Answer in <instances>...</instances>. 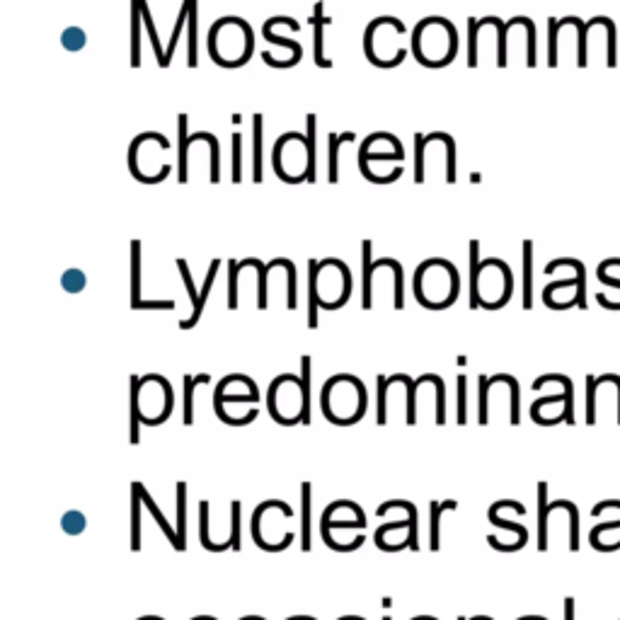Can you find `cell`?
<instances>
[{
	"label": "cell",
	"instance_id": "38",
	"mask_svg": "<svg viewBox=\"0 0 620 620\" xmlns=\"http://www.w3.org/2000/svg\"><path fill=\"white\" fill-rule=\"evenodd\" d=\"M521 262H524V308L531 310L533 306V243L531 240H524V257H521Z\"/></svg>",
	"mask_w": 620,
	"mask_h": 620
},
{
	"label": "cell",
	"instance_id": "8",
	"mask_svg": "<svg viewBox=\"0 0 620 620\" xmlns=\"http://www.w3.org/2000/svg\"><path fill=\"white\" fill-rule=\"evenodd\" d=\"M407 25L395 15H381L364 30V54L376 68H398L407 59Z\"/></svg>",
	"mask_w": 620,
	"mask_h": 620
},
{
	"label": "cell",
	"instance_id": "18",
	"mask_svg": "<svg viewBox=\"0 0 620 620\" xmlns=\"http://www.w3.org/2000/svg\"><path fill=\"white\" fill-rule=\"evenodd\" d=\"M175 301H146L141 291V240H131V310H175Z\"/></svg>",
	"mask_w": 620,
	"mask_h": 620
},
{
	"label": "cell",
	"instance_id": "57",
	"mask_svg": "<svg viewBox=\"0 0 620 620\" xmlns=\"http://www.w3.org/2000/svg\"><path fill=\"white\" fill-rule=\"evenodd\" d=\"M412 620H439V618H434V616H415Z\"/></svg>",
	"mask_w": 620,
	"mask_h": 620
},
{
	"label": "cell",
	"instance_id": "10",
	"mask_svg": "<svg viewBox=\"0 0 620 620\" xmlns=\"http://www.w3.org/2000/svg\"><path fill=\"white\" fill-rule=\"evenodd\" d=\"M308 296H315L323 310H337L352 296V272L337 257L308 260Z\"/></svg>",
	"mask_w": 620,
	"mask_h": 620
},
{
	"label": "cell",
	"instance_id": "31",
	"mask_svg": "<svg viewBox=\"0 0 620 620\" xmlns=\"http://www.w3.org/2000/svg\"><path fill=\"white\" fill-rule=\"evenodd\" d=\"M197 30H199V0H189V20H187V66H199L197 51Z\"/></svg>",
	"mask_w": 620,
	"mask_h": 620
},
{
	"label": "cell",
	"instance_id": "34",
	"mask_svg": "<svg viewBox=\"0 0 620 620\" xmlns=\"http://www.w3.org/2000/svg\"><path fill=\"white\" fill-rule=\"evenodd\" d=\"M141 27L143 13L139 0H131V68L141 66Z\"/></svg>",
	"mask_w": 620,
	"mask_h": 620
},
{
	"label": "cell",
	"instance_id": "15",
	"mask_svg": "<svg viewBox=\"0 0 620 620\" xmlns=\"http://www.w3.org/2000/svg\"><path fill=\"white\" fill-rule=\"evenodd\" d=\"M601 42V59H604L606 68H616V25L608 17H594V20L584 25V61H591L596 54V44Z\"/></svg>",
	"mask_w": 620,
	"mask_h": 620
},
{
	"label": "cell",
	"instance_id": "14",
	"mask_svg": "<svg viewBox=\"0 0 620 620\" xmlns=\"http://www.w3.org/2000/svg\"><path fill=\"white\" fill-rule=\"evenodd\" d=\"M514 47H519V56L524 59L528 68H536V25H533L531 17L516 15L512 20H507L504 25V54H507V66H509V54Z\"/></svg>",
	"mask_w": 620,
	"mask_h": 620
},
{
	"label": "cell",
	"instance_id": "6",
	"mask_svg": "<svg viewBox=\"0 0 620 620\" xmlns=\"http://www.w3.org/2000/svg\"><path fill=\"white\" fill-rule=\"evenodd\" d=\"M320 407L327 422L335 427H352L364 419L369 407V393L364 381L352 373H337L327 378L323 393H320Z\"/></svg>",
	"mask_w": 620,
	"mask_h": 620
},
{
	"label": "cell",
	"instance_id": "16",
	"mask_svg": "<svg viewBox=\"0 0 620 620\" xmlns=\"http://www.w3.org/2000/svg\"><path fill=\"white\" fill-rule=\"evenodd\" d=\"M260 388L250 376L233 373V376L221 378L214 388V407L226 405H257L260 403Z\"/></svg>",
	"mask_w": 620,
	"mask_h": 620
},
{
	"label": "cell",
	"instance_id": "29",
	"mask_svg": "<svg viewBox=\"0 0 620 620\" xmlns=\"http://www.w3.org/2000/svg\"><path fill=\"white\" fill-rule=\"evenodd\" d=\"M456 507H458L456 499L429 504V516H432V526H429V550H432V553L441 548V516L446 512H453Z\"/></svg>",
	"mask_w": 620,
	"mask_h": 620
},
{
	"label": "cell",
	"instance_id": "44",
	"mask_svg": "<svg viewBox=\"0 0 620 620\" xmlns=\"http://www.w3.org/2000/svg\"><path fill=\"white\" fill-rule=\"evenodd\" d=\"M240 519H243V502L233 499L231 502V536H228V543H231L233 553L240 550Z\"/></svg>",
	"mask_w": 620,
	"mask_h": 620
},
{
	"label": "cell",
	"instance_id": "50",
	"mask_svg": "<svg viewBox=\"0 0 620 620\" xmlns=\"http://www.w3.org/2000/svg\"><path fill=\"white\" fill-rule=\"evenodd\" d=\"M85 284H88V279H85V274L80 272V269H68L61 277V286L68 294H80V291L85 289Z\"/></svg>",
	"mask_w": 620,
	"mask_h": 620
},
{
	"label": "cell",
	"instance_id": "35",
	"mask_svg": "<svg viewBox=\"0 0 620 620\" xmlns=\"http://www.w3.org/2000/svg\"><path fill=\"white\" fill-rule=\"evenodd\" d=\"M187 20H189V0H185V3H182L180 15H177L175 27H172V32H170L168 47H165V61L160 63V68H168L170 63H172V56H175V49H177V44H180L182 32L187 30Z\"/></svg>",
	"mask_w": 620,
	"mask_h": 620
},
{
	"label": "cell",
	"instance_id": "48",
	"mask_svg": "<svg viewBox=\"0 0 620 620\" xmlns=\"http://www.w3.org/2000/svg\"><path fill=\"white\" fill-rule=\"evenodd\" d=\"M286 269V279H289V289H286V306L289 310H296L298 306V274H296V264L291 260L284 262Z\"/></svg>",
	"mask_w": 620,
	"mask_h": 620
},
{
	"label": "cell",
	"instance_id": "22",
	"mask_svg": "<svg viewBox=\"0 0 620 620\" xmlns=\"http://www.w3.org/2000/svg\"><path fill=\"white\" fill-rule=\"evenodd\" d=\"M177 269H180V274H182V281H185V289H187V294H189V301H192V315H189L187 320H182L180 323V327L182 330H194V325L199 323V320H202V291L197 289V286H194V279H192V272H189V264H187V260H177Z\"/></svg>",
	"mask_w": 620,
	"mask_h": 620
},
{
	"label": "cell",
	"instance_id": "42",
	"mask_svg": "<svg viewBox=\"0 0 620 620\" xmlns=\"http://www.w3.org/2000/svg\"><path fill=\"white\" fill-rule=\"evenodd\" d=\"M231 180L233 185L243 182V134L231 136Z\"/></svg>",
	"mask_w": 620,
	"mask_h": 620
},
{
	"label": "cell",
	"instance_id": "7",
	"mask_svg": "<svg viewBox=\"0 0 620 620\" xmlns=\"http://www.w3.org/2000/svg\"><path fill=\"white\" fill-rule=\"evenodd\" d=\"M272 168L274 175L286 185H301L318 180V163L310 151L308 136L301 131H289L281 134L272 148Z\"/></svg>",
	"mask_w": 620,
	"mask_h": 620
},
{
	"label": "cell",
	"instance_id": "56",
	"mask_svg": "<svg viewBox=\"0 0 620 620\" xmlns=\"http://www.w3.org/2000/svg\"><path fill=\"white\" fill-rule=\"evenodd\" d=\"M519 620H548L545 616H521Z\"/></svg>",
	"mask_w": 620,
	"mask_h": 620
},
{
	"label": "cell",
	"instance_id": "30",
	"mask_svg": "<svg viewBox=\"0 0 620 620\" xmlns=\"http://www.w3.org/2000/svg\"><path fill=\"white\" fill-rule=\"evenodd\" d=\"M146 507L141 497V482H131V550H141V509Z\"/></svg>",
	"mask_w": 620,
	"mask_h": 620
},
{
	"label": "cell",
	"instance_id": "33",
	"mask_svg": "<svg viewBox=\"0 0 620 620\" xmlns=\"http://www.w3.org/2000/svg\"><path fill=\"white\" fill-rule=\"evenodd\" d=\"M182 383H185V405H182V422L187 424H194V390H197V386H209L211 383V376H206V373H199V376H187L182 378Z\"/></svg>",
	"mask_w": 620,
	"mask_h": 620
},
{
	"label": "cell",
	"instance_id": "21",
	"mask_svg": "<svg viewBox=\"0 0 620 620\" xmlns=\"http://www.w3.org/2000/svg\"><path fill=\"white\" fill-rule=\"evenodd\" d=\"M390 509H403V512L407 514V519H410V531H407V550H412V553H419V536H417V507L410 502V499H388V502H383L381 507L376 509V516H386Z\"/></svg>",
	"mask_w": 620,
	"mask_h": 620
},
{
	"label": "cell",
	"instance_id": "3",
	"mask_svg": "<svg viewBox=\"0 0 620 620\" xmlns=\"http://www.w3.org/2000/svg\"><path fill=\"white\" fill-rule=\"evenodd\" d=\"M410 54L424 68H444L458 54V30L449 17L429 15L410 34Z\"/></svg>",
	"mask_w": 620,
	"mask_h": 620
},
{
	"label": "cell",
	"instance_id": "45",
	"mask_svg": "<svg viewBox=\"0 0 620 620\" xmlns=\"http://www.w3.org/2000/svg\"><path fill=\"white\" fill-rule=\"evenodd\" d=\"M456 386H458L456 422H458V424H465V422H468V378H465V373H458Z\"/></svg>",
	"mask_w": 620,
	"mask_h": 620
},
{
	"label": "cell",
	"instance_id": "27",
	"mask_svg": "<svg viewBox=\"0 0 620 620\" xmlns=\"http://www.w3.org/2000/svg\"><path fill=\"white\" fill-rule=\"evenodd\" d=\"M139 381L141 376L131 373L129 376V441L134 446L141 444V412H139Z\"/></svg>",
	"mask_w": 620,
	"mask_h": 620
},
{
	"label": "cell",
	"instance_id": "13",
	"mask_svg": "<svg viewBox=\"0 0 620 620\" xmlns=\"http://www.w3.org/2000/svg\"><path fill=\"white\" fill-rule=\"evenodd\" d=\"M565 44H572L577 49L579 59L577 66L587 68V61H584V22L579 17H562V20H555L550 17L548 20V66L558 68L560 66V51L565 49Z\"/></svg>",
	"mask_w": 620,
	"mask_h": 620
},
{
	"label": "cell",
	"instance_id": "9",
	"mask_svg": "<svg viewBox=\"0 0 620 620\" xmlns=\"http://www.w3.org/2000/svg\"><path fill=\"white\" fill-rule=\"evenodd\" d=\"M172 143L160 131H143L129 143V172L143 185H160L172 175L175 165L165 160Z\"/></svg>",
	"mask_w": 620,
	"mask_h": 620
},
{
	"label": "cell",
	"instance_id": "58",
	"mask_svg": "<svg viewBox=\"0 0 620 620\" xmlns=\"http://www.w3.org/2000/svg\"><path fill=\"white\" fill-rule=\"evenodd\" d=\"M139 620H165V618H160V616H143Z\"/></svg>",
	"mask_w": 620,
	"mask_h": 620
},
{
	"label": "cell",
	"instance_id": "25",
	"mask_svg": "<svg viewBox=\"0 0 620 620\" xmlns=\"http://www.w3.org/2000/svg\"><path fill=\"white\" fill-rule=\"evenodd\" d=\"M141 497H143V504H146V509H148V512H151V516L155 519V524H158L160 531L165 533V538H168L172 548H175L177 553H185V545L180 543V536H177V528L170 526V521L165 519L163 512H160V507H158V504H155V499L148 495V490H146V485H143V482H141Z\"/></svg>",
	"mask_w": 620,
	"mask_h": 620
},
{
	"label": "cell",
	"instance_id": "36",
	"mask_svg": "<svg viewBox=\"0 0 620 620\" xmlns=\"http://www.w3.org/2000/svg\"><path fill=\"white\" fill-rule=\"evenodd\" d=\"M209 502L206 499H202L199 502V541H202L204 550H209V553H223V550H231V543H214L209 536Z\"/></svg>",
	"mask_w": 620,
	"mask_h": 620
},
{
	"label": "cell",
	"instance_id": "5",
	"mask_svg": "<svg viewBox=\"0 0 620 620\" xmlns=\"http://www.w3.org/2000/svg\"><path fill=\"white\" fill-rule=\"evenodd\" d=\"M206 47L211 61L221 68H243L255 54V30L238 15L218 17L211 25Z\"/></svg>",
	"mask_w": 620,
	"mask_h": 620
},
{
	"label": "cell",
	"instance_id": "17",
	"mask_svg": "<svg viewBox=\"0 0 620 620\" xmlns=\"http://www.w3.org/2000/svg\"><path fill=\"white\" fill-rule=\"evenodd\" d=\"M262 37L267 39L272 47H279L281 51L277 56H269L267 51H262V59L267 66L272 68H291L296 66L298 61L303 59V47L296 42V39H289L284 37V34L277 32V25H274V17H269V20H264L262 25Z\"/></svg>",
	"mask_w": 620,
	"mask_h": 620
},
{
	"label": "cell",
	"instance_id": "26",
	"mask_svg": "<svg viewBox=\"0 0 620 620\" xmlns=\"http://www.w3.org/2000/svg\"><path fill=\"white\" fill-rule=\"evenodd\" d=\"M371 250L373 243L371 240H364L361 243V306L364 310L373 308V274H371Z\"/></svg>",
	"mask_w": 620,
	"mask_h": 620
},
{
	"label": "cell",
	"instance_id": "49",
	"mask_svg": "<svg viewBox=\"0 0 620 620\" xmlns=\"http://www.w3.org/2000/svg\"><path fill=\"white\" fill-rule=\"evenodd\" d=\"M487 519H490V524H495V526H499V528H507V531H514L516 536L521 538V541H526V543H528V531H526V526L514 524V521L502 519V516H499V512H497L495 507L487 509Z\"/></svg>",
	"mask_w": 620,
	"mask_h": 620
},
{
	"label": "cell",
	"instance_id": "19",
	"mask_svg": "<svg viewBox=\"0 0 620 620\" xmlns=\"http://www.w3.org/2000/svg\"><path fill=\"white\" fill-rule=\"evenodd\" d=\"M308 25L313 27V61L318 68H332L335 63L325 56V27L332 25V17L325 15V3L318 0L313 5V13L308 17Z\"/></svg>",
	"mask_w": 620,
	"mask_h": 620
},
{
	"label": "cell",
	"instance_id": "47",
	"mask_svg": "<svg viewBox=\"0 0 620 620\" xmlns=\"http://www.w3.org/2000/svg\"><path fill=\"white\" fill-rule=\"evenodd\" d=\"M85 526H88V521H85V516L80 514L78 509H71V512L63 514L61 528L68 533V536H80V533L85 531Z\"/></svg>",
	"mask_w": 620,
	"mask_h": 620
},
{
	"label": "cell",
	"instance_id": "46",
	"mask_svg": "<svg viewBox=\"0 0 620 620\" xmlns=\"http://www.w3.org/2000/svg\"><path fill=\"white\" fill-rule=\"evenodd\" d=\"M376 383H378L376 422L383 427V424L388 422V390H390V386H388V376H378V378H376Z\"/></svg>",
	"mask_w": 620,
	"mask_h": 620
},
{
	"label": "cell",
	"instance_id": "51",
	"mask_svg": "<svg viewBox=\"0 0 620 620\" xmlns=\"http://www.w3.org/2000/svg\"><path fill=\"white\" fill-rule=\"evenodd\" d=\"M61 44L68 51H80V49L85 47V32L80 30V27H68V30L63 32Z\"/></svg>",
	"mask_w": 620,
	"mask_h": 620
},
{
	"label": "cell",
	"instance_id": "39",
	"mask_svg": "<svg viewBox=\"0 0 620 620\" xmlns=\"http://www.w3.org/2000/svg\"><path fill=\"white\" fill-rule=\"evenodd\" d=\"M175 492H177V504H175V509H177V536H180V543L185 545L187 548V536H185V531H187V482H177V487H175Z\"/></svg>",
	"mask_w": 620,
	"mask_h": 620
},
{
	"label": "cell",
	"instance_id": "24",
	"mask_svg": "<svg viewBox=\"0 0 620 620\" xmlns=\"http://www.w3.org/2000/svg\"><path fill=\"white\" fill-rule=\"evenodd\" d=\"M313 548V485L301 482V550Z\"/></svg>",
	"mask_w": 620,
	"mask_h": 620
},
{
	"label": "cell",
	"instance_id": "28",
	"mask_svg": "<svg viewBox=\"0 0 620 620\" xmlns=\"http://www.w3.org/2000/svg\"><path fill=\"white\" fill-rule=\"evenodd\" d=\"M264 117L262 114H252V180L260 185V182L264 180L262 175V146H264Z\"/></svg>",
	"mask_w": 620,
	"mask_h": 620
},
{
	"label": "cell",
	"instance_id": "1",
	"mask_svg": "<svg viewBox=\"0 0 620 620\" xmlns=\"http://www.w3.org/2000/svg\"><path fill=\"white\" fill-rule=\"evenodd\" d=\"M313 359L301 357V376L294 373H281L269 383L267 390V410L269 415L281 427H296V424H306L310 427L313 415H310V403H313V393H310V383H313Z\"/></svg>",
	"mask_w": 620,
	"mask_h": 620
},
{
	"label": "cell",
	"instance_id": "23",
	"mask_svg": "<svg viewBox=\"0 0 620 620\" xmlns=\"http://www.w3.org/2000/svg\"><path fill=\"white\" fill-rule=\"evenodd\" d=\"M357 139L354 131H344V134H327V180L330 185L340 182V151L344 143H352Z\"/></svg>",
	"mask_w": 620,
	"mask_h": 620
},
{
	"label": "cell",
	"instance_id": "55",
	"mask_svg": "<svg viewBox=\"0 0 620 620\" xmlns=\"http://www.w3.org/2000/svg\"><path fill=\"white\" fill-rule=\"evenodd\" d=\"M286 620H318V618H313V616H291V618H286Z\"/></svg>",
	"mask_w": 620,
	"mask_h": 620
},
{
	"label": "cell",
	"instance_id": "2",
	"mask_svg": "<svg viewBox=\"0 0 620 620\" xmlns=\"http://www.w3.org/2000/svg\"><path fill=\"white\" fill-rule=\"evenodd\" d=\"M514 274L504 260H480V240H470V308L499 310L512 301Z\"/></svg>",
	"mask_w": 620,
	"mask_h": 620
},
{
	"label": "cell",
	"instance_id": "52",
	"mask_svg": "<svg viewBox=\"0 0 620 620\" xmlns=\"http://www.w3.org/2000/svg\"><path fill=\"white\" fill-rule=\"evenodd\" d=\"M596 393H599L596 378L587 376V424H596Z\"/></svg>",
	"mask_w": 620,
	"mask_h": 620
},
{
	"label": "cell",
	"instance_id": "54",
	"mask_svg": "<svg viewBox=\"0 0 620 620\" xmlns=\"http://www.w3.org/2000/svg\"><path fill=\"white\" fill-rule=\"evenodd\" d=\"M565 620H574V599L567 596L565 599Z\"/></svg>",
	"mask_w": 620,
	"mask_h": 620
},
{
	"label": "cell",
	"instance_id": "4",
	"mask_svg": "<svg viewBox=\"0 0 620 620\" xmlns=\"http://www.w3.org/2000/svg\"><path fill=\"white\" fill-rule=\"evenodd\" d=\"M412 291L419 306L427 310H446L461 296V274L458 267L444 257H429L415 269Z\"/></svg>",
	"mask_w": 620,
	"mask_h": 620
},
{
	"label": "cell",
	"instance_id": "37",
	"mask_svg": "<svg viewBox=\"0 0 620 620\" xmlns=\"http://www.w3.org/2000/svg\"><path fill=\"white\" fill-rule=\"evenodd\" d=\"M553 509H567V514H570V550L572 553H577L579 550V509L577 504L570 502V499H555V502H550V512Z\"/></svg>",
	"mask_w": 620,
	"mask_h": 620
},
{
	"label": "cell",
	"instance_id": "43",
	"mask_svg": "<svg viewBox=\"0 0 620 620\" xmlns=\"http://www.w3.org/2000/svg\"><path fill=\"white\" fill-rule=\"evenodd\" d=\"M478 386H480V393H478V422L485 427L487 422H490V378L487 376H480L478 378Z\"/></svg>",
	"mask_w": 620,
	"mask_h": 620
},
{
	"label": "cell",
	"instance_id": "20",
	"mask_svg": "<svg viewBox=\"0 0 620 620\" xmlns=\"http://www.w3.org/2000/svg\"><path fill=\"white\" fill-rule=\"evenodd\" d=\"M359 153H371V155H400L405 158V146L400 143V139L390 131H376V134L366 136L364 143H361Z\"/></svg>",
	"mask_w": 620,
	"mask_h": 620
},
{
	"label": "cell",
	"instance_id": "41",
	"mask_svg": "<svg viewBox=\"0 0 620 620\" xmlns=\"http://www.w3.org/2000/svg\"><path fill=\"white\" fill-rule=\"evenodd\" d=\"M415 182H427V136L415 134Z\"/></svg>",
	"mask_w": 620,
	"mask_h": 620
},
{
	"label": "cell",
	"instance_id": "12",
	"mask_svg": "<svg viewBox=\"0 0 620 620\" xmlns=\"http://www.w3.org/2000/svg\"><path fill=\"white\" fill-rule=\"evenodd\" d=\"M175 407V390L160 373H146L139 381V412L143 427H160L168 422Z\"/></svg>",
	"mask_w": 620,
	"mask_h": 620
},
{
	"label": "cell",
	"instance_id": "60",
	"mask_svg": "<svg viewBox=\"0 0 620 620\" xmlns=\"http://www.w3.org/2000/svg\"><path fill=\"white\" fill-rule=\"evenodd\" d=\"M383 620H393V618H390V616H386V618H383Z\"/></svg>",
	"mask_w": 620,
	"mask_h": 620
},
{
	"label": "cell",
	"instance_id": "53",
	"mask_svg": "<svg viewBox=\"0 0 620 620\" xmlns=\"http://www.w3.org/2000/svg\"><path fill=\"white\" fill-rule=\"evenodd\" d=\"M596 277H599L601 284H606V286H611V289L620 291V279L613 277V274H608V269L604 267V264H599V269H596Z\"/></svg>",
	"mask_w": 620,
	"mask_h": 620
},
{
	"label": "cell",
	"instance_id": "40",
	"mask_svg": "<svg viewBox=\"0 0 620 620\" xmlns=\"http://www.w3.org/2000/svg\"><path fill=\"white\" fill-rule=\"evenodd\" d=\"M139 3H141V13H143V22H146L148 37H151L155 59H158V66H160V63L165 61V47H163V42H160V37H158V27H155V22H153L151 8H148V0H139Z\"/></svg>",
	"mask_w": 620,
	"mask_h": 620
},
{
	"label": "cell",
	"instance_id": "11",
	"mask_svg": "<svg viewBox=\"0 0 620 620\" xmlns=\"http://www.w3.org/2000/svg\"><path fill=\"white\" fill-rule=\"evenodd\" d=\"M504 25L495 15L468 17V68H478L485 56L495 59L497 68H507L504 54Z\"/></svg>",
	"mask_w": 620,
	"mask_h": 620
},
{
	"label": "cell",
	"instance_id": "32",
	"mask_svg": "<svg viewBox=\"0 0 620 620\" xmlns=\"http://www.w3.org/2000/svg\"><path fill=\"white\" fill-rule=\"evenodd\" d=\"M548 482H538V550L545 553L548 550Z\"/></svg>",
	"mask_w": 620,
	"mask_h": 620
},
{
	"label": "cell",
	"instance_id": "59",
	"mask_svg": "<svg viewBox=\"0 0 620 620\" xmlns=\"http://www.w3.org/2000/svg\"><path fill=\"white\" fill-rule=\"evenodd\" d=\"M458 620H470V618H465V616H458Z\"/></svg>",
	"mask_w": 620,
	"mask_h": 620
}]
</instances>
